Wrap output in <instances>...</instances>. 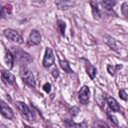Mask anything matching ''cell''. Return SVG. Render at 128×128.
I'll use <instances>...</instances> for the list:
<instances>
[{
	"instance_id": "1",
	"label": "cell",
	"mask_w": 128,
	"mask_h": 128,
	"mask_svg": "<svg viewBox=\"0 0 128 128\" xmlns=\"http://www.w3.org/2000/svg\"><path fill=\"white\" fill-rule=\"evenodd\" d=\"M16 104H17V108H18L20 114L22 115V117L25 120H27L29 122H34L35 121V118H36L35 117V113L25 103H23V102H17Z\"/></svg>"
},
{
	"instance_id": "2",
	"label": "cell",
	"mask_w": 128,
	"mask_h": 128,
	"mask_svg": "<svg viewBox=\"0 0 128 128\" xmlns=\"http://www.w3.org/2000/svg\"><path fill=\"white\" fill-rule=\"evenodd\" d=\"M20 77L23 80V82L26 83L28 86H31V87L35 86V79L30 70H28L26 68H22L20 71Z\"/></svg>"
},
{
	"instance_id": "3",
	"label": "cell",
	"mask_w": 128,
	"mask_h": 128,
	"mask_svg": "<svg viewBox=\"0 0 128 128\" xmlns=\"http://www.w3.org/2000/svg\"><path fill=\"white\" fill-rule=\"evenodd\" d=\"M15 58L20 65H26L32 61L31 56L22 50H15Z\"/></svg>"
},
{
	"instance_id": "4",
	"label": "cell",
	"mask_w": 128,
	"mask_h": 128,
	"mask_svg": "<svg viewBox=\"0 0 128 128\" xmlns=\"http://www.w3.org/2000/svg\"><path fill=\"white\" fill-rule=\"evenodd\" d=\"M4 35L9 40H11L13 42H16V43H19V44L23 43V38L21 37V35L17 31H15L13 29H6L4 31Z\"/></svg>"
},
{
	"instance_id": "5",
	"label": "cell",
	"mask_w": 128,
	"mask_h": 128,
	"mask_svg": "<svg viewBox=\"0 0 128 128\" xmlns=\"http://www.w3.org/2000/svg\"><path fill=\"white\" fill-rule=\"evenodd\" d=\"M54 60H55V57H54L52 49L51 48H47L46 51H45L44 58H43V66L46 67V68L50 67L51 65L54 64Z\"/></svg>"
},
{
	"instance_id": "6",
	"label": "cell",
	"mask_w": 128,
	"mask_h": 128,
	"mask_svg": "<svg viewBox=\"0 0 128 128\" xmlns=\"http://www.w3.org/2000/svg\"><path fill=\"white\" fill-rule=\"evenodd\" d=\"M0 113L7 119H12L14 117L13 110L4 101H0Z\"/></svg>"
},
{
	"instance_id": "7",
	"label": "cell",
	"mask_w": 128,
	"mask_h": 128,
	"mask_svg": "<svg viewBox=\"0 0 128 128\" xmlns=\"http://www.w3.org/2000/svg\"><path fill=\"white\" fill-rule=\"evenodd\" d=\"M79 101L81 104L83 105H86L88 102H89V95H90V91H89V88L87 86H83L81 87L79 93Z\"/></svg>"
},
{
	"instance_id": "8",
	"label": "cell",
	"mask_w": 128,
	"mask_h": 128,
	"mask_svg": "<svg viewBox=\"0 0 128 128\" xmlns=\"http://www.w3.org/2000/svg\"><path fill=\"white\" fill-rule=\"evenodd\" d=\"M41 41V35L37 30H32L28 36L29 45H38Z\"/></svg>"
},
{
	"instance_id": "9",
	"label": "cell",
	"mask_w": 128,
	"mask_h": 128,
	"mask_svg": "<svg viewBox=\"0 0 128 128\" xmlns=\"http://www.w3.org/2000/svg\"><path fill=\"white\" fill-rule=\"evenodd\" d=\"M1 79L5 84H9V85L15 84V77L8 71H2L1 72Z\"/></svg>"
},
{
	"instance_id": "10",
	"label": "cell",
	"mask_w": 128,
	"mask_h": 128,
	"mask_svg": "<svg viewBox=\"0 0 128 128\" xmlns=\"http://www.w3.org/2000/svg\"><path fill=\"white\" fill-rule=\"evenodd\" d=\"M55 3L59 9H68L74 6V2L72 0H57Z\"/></svg>"
},
{
	"instance_id": "11",
	"label": "cell",
	"mask_w": 128,
	"mask_h": 128,
	"mask_svg": "<svg viewBox=\"0 0 128 128\" xmlns=\"http://www.w3.org/2000/svg\"><path fill=\"white\" fill-rule=\"evenodd\" d=\"M107 104L110 110L113 112H120V107L117 103V101L113 97H107Z\"/></svg>"
},
{
	"instance_id": "12",
	"label": "cell",
	"mask_w": 128,
	"mask_h": 128,
	"mask_svg": "<svg viewBox=\"0 0 128 128\" xmlns=\"http://www.w3.org/2000/svg\"><path fill=\"white\" fill-rule=\"evenodd\" d=\"M116 4V0H101V5L103 8L110 10L112 9Z\"/></svg>"
},
{
	"instance_id": "13",
	"label": "cell",
	"mask_w": 128,
	"mask_h": 128,
	"mask_svg": "<svg viewBox=\"0 0 128 128\" xmlns=\"http://www.w3.org/2000/svg\"><path fill=\"white\" fill-rule=\"evenodd\" d=\"M86 70H87V74L89 75V77H90L91 79H94L95 76H96V73H97L96 68H95L93 65H91V64L88 63L87 66H86Z\"/></svg>"
},
{
	"instance_id": "14",
	"label": "cell",
	"mask_w": 128,
	"mask_h": 128,
	"mask_svg": "<svg viewBox=\"0 0 128 128\" xmlns=\"http://www.w3.org/2000/svg\"><path fill=\"white\" fill-rule=\"evenodd\" d=\"M91 7H92V13H93V16L95 19H99L100 16H101V13L97 7V3H95L94 1H91Z\"/></svg>"
},
{
	"instance_id": "15",
	"label": "cell",
	"mask_w": 128,
	"mask_h": 128,
	"mask_svg": "<svg viewBox=\"0 0 128 128\" xmlns=\"http://www.w3.org/2000/svg\"><path fill=\"white\" fill-rule=\"evenodd\" d=\"M5 62L7 64V66L11 69L13 67V62H14V56L10 53V52H6L5 54Z\"/></svg>"
},
{
	"instance_id": "16",
	"label": "cell",
	"mask_w": 128,
	"mask_h": 128,
	"mask_svg": "<svg viewBox=\"0 0 128 128\" xmlns=\"http://www.w3.org/2000/svg\"><path fill=\"white\" fill-rule=\"evenodd\" d=\"M59 64H60V67L62 68V70H64V72H67V73H72V69L70 68L69 63H68L66 60H60Z\"/></svg>"
},
{
	"instance_id": "17",
	"label": "cell",
	"mask_w": 128,
	"mask_h": 128,
	"mask_svg": "<svg viewBox=\"0 0 128 128\" xmlns=\"http://www.w3.org/2000/svg\"><path fill=\"white\" fill-rule=\"evenodd\" d=\"M119 68H121V65H117V66L108 65V66H107V70H108L109 74H111V75H114L115 72H116V69H119Z\"/></svg>"
},
{
	"instance_id": "18",
	"label": "cell",
	"mask_w": 128,
	"mask_h": 128,
	"mask_svg": "<svg viewBox=\"0 0 128 128\" xmlns=\"http://www.w3.org/2000/svg\"><path fill=\"white\" fill-rule=\"evenodd\" d=\"M107 116H108V119L110 120V122L113 124V125H115V126H118V121H117V118L114 116V115H112L111 113H107Z\"/></svg>"
},
{
	"instance_id": "19",
	"label": "cell",
	"mask_w": 128,
	"mask_h": 128,
	"mask_svg": "<svg viewBox=\"0 0 128 128\" xmlns=\"http://www.w3.org/2000/svg\"><path fill=\"white\" fill-rule=\"evenodd\" d=\"M58 24V27H59V30H60V33L62 34V35H64V32H65V28H66V25H65V23L63 22V21H61V20H58V22H57Z\"/></svg>"
},
{
	"instance_id": "20",
	"label": "cell",
	"mask_w": 128,
	"mask_h": 128,
	"mask_svg": "<svg viewBox=\"0 0 128 128\" xmlns=\"http://www.w3.org/2000/svg\"><path fill=\"white\" fill-rule=\"evenodd\" d=\"M122 13L125 17H127V15H128V5H127L126 2L122 4Z\"/></svg>"
},
{
	"instance_id": "21",
	"label": "cell",
	"mask_w": 128,
	"mask_h": 128,
	"mask_svg": "<svg viewBox=\"0 0 128 128\" xmlns=\"http://www.w3.org/2000/svg\"><path fill=\"white\" fill-rule=\"evenodd\" d=\"M107 44L110 46V48H111V49H114V50H116V44H115V41H114V39H112V38H109V40H107Z\"/></svg>"
},
{
	"instance_id": "22",
	"label": "cell",
	"mask_w": 128,
	"mask_h": 128,
	"mask_svg": "<svg viewBox=\"0 0 128 128\" xmlns=\"http://www.w3.org/2000/svg\"><path fill=\"white\" fill-rule=\"evenodd\" d=\"M43 89H44L45 92L49 93V92L51 91V84H50V83H45V84L43 85Z\"/></svg>"
},
{
	"instance_id": "23",
	"label": "cell",
	"mask_w": 128,
	"mask_h": 128,
	"mask_svg": "<svg viewBox=\"0 0 128 128\" xmlns=\"http://www.w3.org/2000/svg\"><path fill=\"white\" fill-rule=\"evenodd\" d=\"M119 96H120V98L121 99H123V100H127V94H126V92L124 91V90H120L119 91Z\"/></svg>"
},
{
	"instance_id": "24",
	"label": "cell",
	"mask_w": 128,
	"mask_h": 128,
	"mask_svg": "<svg viewBox=\"0 0 128 128\" xmlns=\"http://www.w3.org/2000/svg\"><path fill=\"white\" fill-rule=\"evenodd\" d=\"M5 16V11L2 6H0V18H3Z\"/></svg>"
},
{
	"instance_id": "25",
	"label": "cell",
	"mask_w": 128,
	"mask_h": 128,
	"mask_svg": "<svg viewBox=\"0 0 128 128\" xmlns=\"http://www.w3.org/2000/svg\"><path fill=\"white\" fill-rule=\"evenodd\" d=\"M52 74H53V76H54L55 78L58 77V75H59V74H58V70H57V69H54V70L52 71Z\"/></svg>"
}]
</instances>
